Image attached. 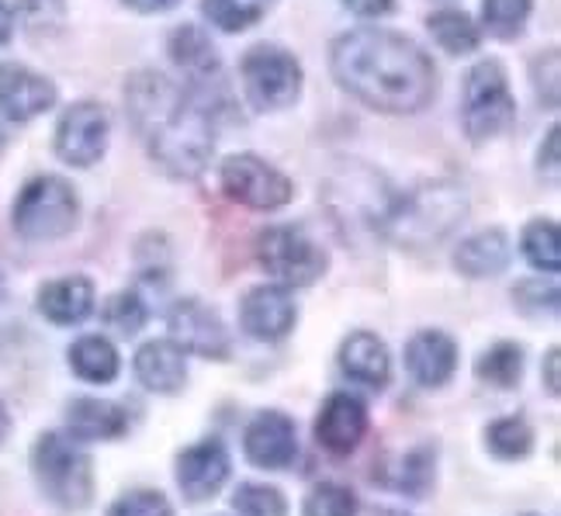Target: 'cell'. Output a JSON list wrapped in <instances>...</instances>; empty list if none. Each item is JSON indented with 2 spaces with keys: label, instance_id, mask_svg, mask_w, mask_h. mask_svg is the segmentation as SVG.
Masks as SVG:
<instances>
[{
  "label": "cell",
  "instance_id": "cell-1",
  "mask_svg": "<svg viewBox=\"0 0 561 516\" xmlns=\"http://www.w3.org/2000/svg\"><path fill=\"white\" fill-rule=\"evenodd\" d=\"M336 83L385 115H413L437 94V70L413 38L385 28H354L333 42Z\"/></svg>",
  "mask_w": 561,
  "mask_h": 516
},
{
  "label": "cell",
  "instance_id": "cell-2",
  "mask_svg": "<svg viewBox=\"0 0 561 516\" xmlns=\"http://www.w3.org/2000/svg\"><path fill=\"white\" fill-rule=\"evenodd\" d=\"M125 107L136 133L170 177H198L211 160L215 128L202 98L157 70H139L125 83Z\"/></svg>",
  "mask_w": 561,
  "mask_h": 516
},
{
  "label": "cell",
  "instance_id": "cell-3",
  "mask_svg": "<svg viewBox=\"0 0 561 516\" xmlns=\"http://www.w3.org/2000/svg\"><path fill=\"white\" fill-rule=\"evenodd\" d=\"M468 215L465 191L455 184H434L413 191L402 205H396L385 219V236L399 246H430L440 243Z\"/></svg>",
  "mask_w": 561,
  "mask_h": 516
},
{
  "label": "cell",
  "instance_id": "cell-4",
  "mask_svg": "<svg viewBox=\"0 0 561 516\" xmlns=\"http://www.w3.org/2000/svg\"><path fill=\"white\" fill-rule=\"evenodd\" d=\"M32 471L46 500L59 509L77 513L94 496V468L73 440L62 434H42L32 447Z\"/></svg>",
  "mask_w": 561,
  "mask_h": 516
},
{
  "label": "cell",
  "instance_id": "cell-5",
  "mask_svg": "<svg viewBox=\"0 0 561 516\" xmlns=\"http://www.w3.org/2000/svg\"><path fill=\"white\" fill-rule=\"evenodd\" d=\"M77 191L62 181L42 174L21 187L14 202V229L21 240L46 243V240H62L77 226Z\"/></svg>",
  "mask_w": 561,
  "mask_h": 516
},
{
  "label": "cell",
  "instance_id": "cell-6",
  "mask_svg": "<svg viewBox=\"0 0 561 516\" xmlns=\"http://www.w3.org/2000/svg\"><path fill=\"white\" fill-rule=\"evenodd\" d=\"M516 118V101L500 59H482L465 80V133L471 142L503 136Z\"/></svg>",
  "mask_w": 561,
  "mask_h": 516
},
{
  "label": "cell",
  "instance_id": "cell-7",
  "mask_svg": "<svg viewBox=\"0 0 561 516\" xmlns=\"http://www.w3.org/2000/svg\"><path fill=\"white\" fill-rule=\"evenodd\" d=\"M256 256L280 288H306L327 271V253L295 226L264 229L256 236Z\"/></svg>",
  "mask_w": 561,
  "mask_h": 516
},
{
  "label": "cell",
  "instance_id": "cell-8",
  "mask_svg": "<svg viewBox=\"0 0 561 516\" xmlns=\"http://www.w3.org/2000/svg\"><path fill=\"white\" fill-rule=\"evenodd\" d=\"M243 91L256 112H280L301 94L298 59L280 46H253L243 56Z\"/></svg>",
  "mask_w": 561,
  "mask_h": 516
},
{
  "label": "cell",
  "instance_id": "cell-9",
  "mask_svg": "<svg viewBox=\"0 0 561 516\" xmlns=\"http://www.w3.org/2000/svg\"><path fill=\"white\" fill-rule=\"evenodd\" d=\"M222 187L232 202H240L253 211H277L285 208L295 195L291 181L280 174L277 167H271L261 157H229L222 163Z\"/></svg>",
  "mask_w": 561,
  "mask_h": 516
},
{
  "label": "cell",
  "instance_id": "cell-10",
  "mask_svg": "<svg viewBox=\"0 0 561 516\" xmlns=\"http://www.w3.org/2000/svg\"><path fill=\"white\" fill-rule=\"evenodd\" d=\"M112 118L98 101H80L67 107L59 128H56V157L70 167H91L104 157Z\"/></svg>",
  "mask_w": 561,
  "mask_h": 516
},
{
  "label": "cell",
  "instance_id": "cell-11",
  "mask_svg": "<svg viewBox=\"0 0 561 516\" xmlns=\"http://www.w3.org/2000/svg\"><path fill=\"white\" fill-rule=\"evenodd\" d=\"M167 330H170V343L181 347L184 354H198L211 360L229 357V333L222 326V319L208 306L194 302V298H184V302L170 309Z\"/></svg>",
  "mask_w": 561,
  "mask_h": 516
},
{
  "label": "cell",
  "instance_id": "cell-12",
  "mask_svg": "<svg viewBox=\"0 0 561 516\" xmlns=\"http://www.w3.org/2000/svg\"><path fill=\"white\" fill-rule=\"evenodd\" d=\"M243 450L253 468H267V471H280V468H291L298 458V434H295V423L277 413H256L247 426V437H243Z\"/></svg>",
  "mask_w": 561,
  "mask_h": 516
},
{
  "label": "cell",
  "instance_id": "cell-13",
  "mask_svg": "<svg viewBox=\"0 0 561 516\" xmlns=\"http://www.w3.org/2000/svg\"><path fill=\"white\" fill-rule=\"evenodd\" d=\"M368 434V405L351 392H333L316 416V440L330 450V455L343 458L364 440Z\"/></svg>",
  "mask_w": 561,
  "mask_h": 516
},
{
  "label": "cell",
  "instance_id": "cell-14",
  "mask_svg": "<svg viewBox=\"0 0 561 516\" xmlns=\"http://www.w3.org/2000/svg\"><path fill=\"white\" fill-rule=\"evenodd\" d=\"M295 295L280 285H261L250 288L240 302V322L243 330L256 340H280L295 326Z\"/></svg>",
  "mask_w": 561,
  "mask_h": 516
},
{
  "label": "cell",
  "instance_id": "cell-15",
  "mask_svg": "<svg viewBox=\"0 0 561 516\" xmlns=\"http://www.w3.org/2000/svg\"><path fill=\"white\" fill-rule=\"evenodd\" d=\"M56 104V83L32 73L18 62H0V115L11 122H28Z\"/></svg>",
  "mask_w": 561,
  "mask_h": 516
},
{
  "label": "cell",
  "instance_id": "cell-16",
  "mask_svg": "<svg viewBox=\"0 0 561 516\" xmlns=\"http://www.w3.org/2000/svg\"><path fill=\"white\" fill-rule=\"evenodd\" d=\"M229 479V455L219 440H202L181 450L178 458V485L184 492V500L205 503L219 492Z\"/></svg>",
  "mask_w": 561,
  "mask_h": 516
},
{
  "label": "cell",
  "instance_id": "cell-17",
  "mask_svg": "<svg viewBox=\"0 0 561 516\" xmlns=\"http://www.w3.org/2000/svg\"><path fill=\"white\" fill-rule=\"evenodd\" d=\"M170 59L178 62L184 70L191 91H202V94H211V83L215 91L226 94V83H222V59L215 53L211 38L194 28V25H184L170 35Z\"/></svg>",
  "mask_w": 561,
  "mask_h": 516
},
{
  "label": "cell",
  "instance_id": "cell-18",
  "mask_svg": "<svg viewBox=\"0 0 561 516\" xmlns=\"http://www.w3.org/2000/svg\"><path fill=\"white\" fill-rule=\"evenodd\" d=\"M405 368L423 389H440L458 368V343L440 330H423L405 343Z\"/></svg>",
  "mask_w": 561,
  "mask_h": 516
},
{
  "label": "cell",
  "instance_id": "cell-19",
  "mask_svg": "<svg viewBox=\"0 0 561 516\" xmlns=\"http://www.w3.org/2000/svg\"><path fill=\"white\" fill-rule=\"evenodd\" d=\"M340 368L351 381L364 385V389H385L388 378H392V360H388L385 343L368 333V330H357L343 340L340 347Z\"/></svg>",
  "mask_w": 561,
  "mask_h": 516
},
{
  "label": "cell",
  "instance_id": "cell-20",
  "mask_svg": "<svg viewBox=\"0 0 561 516\" xmlns=\"http://www.w3.org/2000/svg\"><path fill=\"white\" fill-rule=\"evenodd\" d=\"M136 378L142 381V389L160 392V395H174L184 389L187 368H184V351L174 347L170 340H153L142 343L136 354Z\"/></svg>",
  "mask_w": 561,
  "mask_h": 516
},
{
  "label": "cell",
  "instance_id": "cell-21",
  "mask_svg": "<svg viewBox=\"0 0 561 516\" xmlns=\"http://www.w3.org/2000/svg\"><path fill=\"white\" fill-rule=\"evenodd\" d=\"M38 309L49 322H56V326H77V322H83L94 309V285L80 274L56 277V282L42 285Z\"/></svg>",
  "mask_w": 561,
  "mask_h": 516
},
{
  "label": "cell",
  "instance_id": "cell-22",
  "mask_svg": "<svg viewBox=\"0 0 561 516\" xmlns=\"http://www.w3.org/2000/svg\"><path fill=\"white\" fill-rule=\"evenodd\" d=\"M67 426L77 440H115L128 429V410L104 399L80 395L70 402Z\"/></svg>",
  "mask_w": 561,
  "mask_h": 516
},
{
  "label": "cell",
  "instance_id": "cell-23",
  "mask_svg": "<svg viewBox=\"0 0 561 516\" xmlns=\"http://www.w3.org/2000/svg\"><path fill=\"white\" fill-rule=\"evenodd\" d=\"M455 264L468 277H495L510 267V240L503 229H485L474 232L458 246Z\"/></svg>",
  "mask_w": 561,
  "mask_h": 516
},
{
  "label": "cell",
  "instance_id": "cell-24",
  "mask_svg": "<svg viewBox=\"0 0 561 516\" xmlns=\"http://www.w3.org/2000/svg\"><path fill=\"white\" fill-rule=\"evenodd\" d=\"M70 368L91 385H112L118 378V351L104 336H80L70 347Z\"/></svg>",
  "mask_w": 561,
  "mask_h": 516
},
{
  "label": "cell",
  "instance_id": "cell-25",
  "mask_svg": "<svg viewBox=\"0 0 561 516\" xmlns=\"http://www.w3.org/2000/svg\"><path fill=\"white\" fill-rule=\"evenodd\" d=\"M426 28H430V35L437 38V46L447 49L450 56H468V53H474V49L482 46L479 25H474V21L465 11H455V8L430 14Z\"/></svg>",
  "mask_w": 561,
  "mask_h": 516
},
{
  "label": "cell",
  "instance_id": "cell-26",
  "mask_svg": "<svg viewBox=\"0 0 561 516\" xmlns=\"http://www.w3.org/2000/svg\"><path fill=\"white\" fill-rule=\"evenodd\" d=\"M474 371H479L482 381L495 385V389H513V385L520 381V375H524V351L516 347V343H510V340H500L479 357Z\"/></svg>",
  "mask_w": 561,
  "mask_h": 516
},
{
  "label": "cell",
  "instance_id": "cell-27",
  "mask_svg": "<svg viewBox=\"0 0 561 516\" xmlns=\"http://www.w3.org/2000/svg\"><path fill=\"white\" fill-rule=\"evenodd\" d=\"M485 444L500 461H520L534 447V429L527 426L524 416H503V420L489 423Z\"/></svg>",
  "mask_w": 561,
  "mask_h": 516
},
{
  "label": "cell",
  "instance_id": "cell-28",
  "mask_svg": "<svg viewBox=\"0 0 561 516\" xmlns=\"http://www.w3.org/2000/svg\"><path fill=\"white\" fill-rule=\"evenodd\" d=\"M202 11L215 28L222 32H243L264 18L267 0H202Z\"/></svg>",
  "mask_w": 561,
  "mask_h": 516
},
{
  "label": "cell",
  "instance_id": "cell-29",
  "mask_svg": "<svg viewBox=\"0 0 561 516\" xmlns=\"http://www.w3.org/2000/svg\"><path fill=\"white\" fill-rule=\"evenodd\" d=\"M524 256L541 271H558L561 267V240H558V226L551 219H534L527 229H524Z\"/></svg>",
  "mask_w": 561,
  "mask_h": 516
},
{
  "label": "cell",
  "instance_id": "cell-30",
  "mask_svg": "<svg viewBox=\"0 0 561 516\" xmlns=\"http://www.w3.org/2000/svg\"><path fill=\"white\" fill-rule=\"evenodd\" d=\"M530 8L534 0H482V21L489 35L510 42L527 28Z\"/></svg>",
  "mask_w": 561,
  "mask_h": 516
},
{
  "label": "cell",
  "instance_id": "cell-31",
  "mask_svg": "<svg viewBox=\"0 0 561 516\" xmlns=\"http://www.w3.org/2000/svg\"><path fill=\"white\" fill-rule=\"evenodd\" d=\"M434 475H437V458L430 447H420L413 450V455H405L402 468H399V492H405V496H426L430 485H434Z\"/></svg>",
  "mask_w": 561,
  "mask_h": 516
},
{
  "label": "cell",
  "instance_id": "cell-32",
  "mask_svg": "<svg viewBox=\"0 0 561 516\" xmlns=\"http://www.w3.org/2000/svg\"><path fill=\"white\" fill-rule=\"evenodd\" d=\"M306 516H357V496L347 485L322 482L306 496Z\"/></svg>",
  "mask_w": 561,
  "mask_h": 516
},
{
  "label": "cell",
  "instance_id": "cell-33",
  "mask_svg": "<svg viewBox=\"0 0 561 516\" xmlns=\"http://www.w3.org/2000/svg\"><path fill=\"white\" fill-rule=\"evenodd\" d=\"M240 516H288V500L274 485H243L232 496Z\"/></svg>",
  "mask_w": 561,
  "mask_h": 516
},
{
  "label": "cell",
  "instance_id": "cell-34",
  "mask_svg": "<svg viewBox=\"0 0 561 516\" xmlns=\"http://www.w3.org/2000/svg\"><path fill=\"white\" fill-rule=\"evenodd\" d=\"M107 516H174V509H170L163 492L136 489V492H128V496H122L112 509H107Z\"/></svg>",
  "mask_w": 561,
  "mask_h": 516
},
{
  "label": "cell",
  "instance_id": "cell-35",
  "mask_svg": "<svg viewBox=\"0 0 561 516\" xmlns=\"http://www.w3.org/2000/svg\"><path fill=\"white\" fill-rule=\"evenodd\" d=\"M104 319L112 322L118 333L133 336V333H139L146 326V306L139 302V295L125 291V295H118V298H112V302H107Z\"/></svg>",
  "mask_w": 561,
  "mask_h": 516
},
{
  "label": "cell",
  "instance_id": "cell-36",
  "mask_svg": "<svg viewBox=\"0 0 561 516\" xmlns=\"http://www.w3.org/2000/svg\"><path fill=\"white\" fill-rule=\"evenodd\" d=\"M513 302L527 316H554L558 312V288L545 282H520L513 291Z\"/></svg>",
  "mask_w": 561,
  "mask_h": 516
},
{
  "label": "cell",
  "instance_id": "cell-37",
  "mask_svg": "<svg viewBox=\"0 0 561 516\" xmlns=\"http://www.w3.org/2000/svg\"><path fill=\"white\" fill-rule=\"evenodd\" d=\"M343 4L360 18H385V14H392L396 0H343Z\"/></svg>",
  "mask_w": 561,
  "mask_h": 516
},
{
  "label": "cell",
  "instance_id": "cell-38",
  "mask_svg": "<svg viewBox=\"0 0 561 516\" xmlns=\"http://www.w3.org/2000/svg\"><path fill=\"white\" fill-rule=\"evenodd\" d=\"M122 4H128V8L139 11V14H163L170 8H178L181 0H122Z\"/></svg>",
  "mask_w": 561,
  "mask_h": 516
},
{
  "label": "cell",
  "instance_id": "cell-39",
  "mask_svg": "<svg viewBox=\"0 0 561 516\" xmlns=\"http://www.w3.org/2000/svg\"><path fill=\"white\" fill-rule=\"evenodd\" d=\"M11 28H14V18H11V8L0 0V46H8L11 38Z\"/></svg>",
  "mask_w": 561,
  "mask_h": 516
},
{
  "label": "cell",
  "instance_id": "cell-40",
  "mask_svg": "<svg viewBox=\"0 0 561 516\" xmlns=\"http://www.w3.org/2000/svg\"><path fill=\"white\" fill-rule=\"evenodd\" d=\"M548 381H551V392L558 395V351L548 354Z\"/></svg>",
  "mask_w": 561,
  "mask_h": 516
},
{
  "label": "cell",
  "instance_id": "cell-41",
  "mask_svg": "<svg viewBox=\"0 0 561 516\" xmlns=\"http://www.w3.org/2000/svg\"><path fill=\"white\" fill-rule=\"evenodd\" d=\"M8 437V410H4V402H0V440Z\"/></svg>",
  "mask_w": 561,
  "mask_h": 516
},
{
  "label": "cell",
  "instance_id": "cell-42",
  "mask_svg": "<svg viewBox=\"0 0 561 516\" xmlns=\"http://www.w3.org/2000/svg\"><path fill=\"white\" fill-rule=\"evenodd\" d=\"M378 516H405V513H402V509H381Z\"/></svg>",
  "mask_w": 561,
  "mask_h": 516
},
{
  "label": "cell",
  "instance_id": "cell-43",
  "mask_svg": "<svg viewBox=\"0 0 561 516\" xmlns=\"http://www.w3.org/2000/svg\"><path fill=\"white\" fill-rule=\"evenodd\" d=\"M0 295H4V271H0Z\"/></svg>",
  "mask_w": 561,
  "mask_h": 516
},
{
  "label": "cell",
  "instance_id": "cell-44",
  "mask_svg": "<svg viewBox=\"0 0 561 516\" xmlns=\"http://www.w3.org/2000/svg\"><path fill=\"white\" fill-rule=\"evenodd\" d=\"M0 153H4V136H0Z\"/></svg>",
  "mask_w": 561,
  "mask_h": 516
}]
</instances>
